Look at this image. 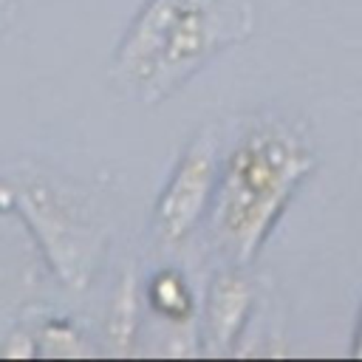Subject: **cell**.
Instances as JSON below:
<instances>
[{
	"instance_id": "obj_2",
	"label": "cell",
	"mask_w": 362,
	"mask_h": 362,
	"mask_svg": "<svg viewBox=\"0 0 362 362\" xmlns=\"http://www.w3.org/2000/svg\"><path fill=\"white\" fill-rule=\"evenodd\" d=\"M249 25L252 14L243 0H184L150 76L173 88L212 51L243 37Z\"/></svg>"
},
{
	"instance_id": "obj_6",
	"label": "cell",
	"mask_w": 362,
	"mask_h": 362,
	"mask_svg": "<svg viewBox=\"0 0 362 362\" xmlns=\"http://www.w3.org/2000/svg\"><path fill=\"white\" fill-rule=\"evenodd\" d=\"M153 297H156V305L170 317H181L187 311V291H184V283L175 274L158 277L153 283Z\"/></svg>"
},
{
	"instance_id": "obj_4",
	"label": "cell",
	"mask_w": 362,
	"mask_h": 362,
	"mask_svg": "<svg viewBox=\"0 0 362 362\" xmlns=\"http://www.w3.org/2000/svg\"><path fill=\"white\" fill-rule=\"evenodd\" d=\"M184 0H153L139 23V31H136V40L127 45V68L133 71H153L167 37H170V28L175 23V14L181 8Z\"/></svg>"
},
{
	"instance_id": "obj_3",
	"label": "cell",
	"mask_w": 362,
	"mask_h": 362,
	"mask_svg": "<svg viewBox=\"0 0 362 362\" xmlns=\"http://www.w3.org/2000/svg\"><path fill=\"white\" fill-rule=\"evenodd\" d=\"M212 175H215V141H212V136H201L181 158L170 187L164 192V201L158 209L164 235L181 238L195 223V218L201 215V209L206 204Z\"/></svg>"
},
{
	"instance_id": "obj_5",
	"label": "cell",
	"mask_w": 362,
	"mask_h": 362,
	"mask_svg": "<svg viewBox=\"0 0 362 362\" xmlns=\"http://www.w3.org/2000/svg\"><path fill=\"white\" fill-rule=\"evenodd\" d=\"M249 305V286L238 277H221L212 288V305H209V328L215 342L232 339L235 328L240 325Z\"/></svg>"
},
{
	"instance_id": "obj_1",
	"label": "cell",
	"mask_w": 362,
	"mask_h": 362,
	"mask_svg": "<svg viewBox=\"0 0 362 362\" xmlns=\"http://www.w3.org/2000/svg\"><path fill=\"white\" fill-rule=\"evenodd\" d=\"M308 164L300 144L283 133H255L232 153L218 195L215 226L221 243L238 260L252 257Z\"/></svg>"
},
{
	"instance_id": "obj_7",
	"label": "cell",
	"mask_w": 362,
	"mask_h": 362,
	"mask_svg": "<svg viewBox=\"0 0 362 362\" xmlns=\"http://www.w3.org/2000/svg\"><path fill=\"white\" fill-rule=\"evenodd\" d=\"M356 356H362V328H359V339H356V348H354Z\"/></svg>"
}]
</instances>
